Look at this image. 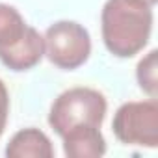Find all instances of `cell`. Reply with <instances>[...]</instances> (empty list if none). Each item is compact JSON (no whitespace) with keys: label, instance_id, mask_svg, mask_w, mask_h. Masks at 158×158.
Here are the masks:
<instances>
[{"label":"cell","instance_id":"cell-1","mask_svg":"<svg viewBox=\"0 0 158 158\" xmlns=\"http://www.w3.org/2000/svg\"><path fill=\"white\" fill-rule=\"evenodd\" d=\"M101 24L108 52L117 58H132L149 43L152 6L143 0H106Z\"/></svg>","mask_w":158,"mask_h":158},{"label":"cell","instance_id":"cell-3","mask_svg":"<svg viewBox=\"0 0 158 158\" xmlns=\"http://www.w3.org/2000/svg\"><path fill=\"white\" fill-rule=\"evenodd\" d=\"M108 102L104 95L91 88H73L54 99L48 125L61 138L74 127H101Z\"/></svg>","mask_w":158,"mask_h":158},{"label":"cell","instance_id":"cell-7","mask_svg":"<svg viewBox=\"0 0 158 158\" xmlns=\"http://www.w3.org/2000/svg\"><path fill=\"white\" fill-rule=\"evenodd\" d=\"M8 158H52L54 149L48 136L39 128H23L10 139L6 147Z\"/></svg>","mask_w":158,"mask_h":158},{"label":"cell","instance_id":"cell-10","mask_svg":"<svg viewBox=\"0 0 158 158\" xmlns=\"http://www.w3.org/2000/svg\"><path fill=\"white\" fill-rule=\"evenodd\" d=\"M143 2H147L149 6H154V4H156V0H143Z\"/></svg>","mask_w":158,"mask_h":158},{"label":"cell","instance_id":"cell-6","mask_svg":"<svg viewBox=\"0 0 158 158\" xmlns=\"http://www.w3.org/2000/svg\"><path fill=\"white\" fill-rule=\"evenodd\" d=\"M63 152L69 158H99L106 152L101 127H74L61 136Z\"/></svg>","mask_w":158,"mask_h":158},{"label":"cell","instance_id":"cell-2","mask_svg":"<svg viewBox=\"0 0 158 158\" xmlns=\"http://www.w3.org/2000/svg\"><path fill=\"white\" fill-rule=\"evenodd\" d=\"M45 56V39L10 4H0V61L15 73L34 69Z\"/></svg>","mask_w":158,"mask_h":158},{"label":"cell","instance_id":"cell-4","mask_svg":"<svg viewBox=\"0 0 158 158\" xmlns=\"http://www.w3.org/2000/svg\"><path fill=\"white\" fill-rule=\"evenodd\" d=\"M45 54L63 71L82 67L91 54L89 32L74 21H58L45 32Z\"/></svg>","mask_w":158,"mask_h":158},{"label":"cell","instance_id":"cell-5","mask_svg":"<svg viewBox=\"0 0 158 158\" xmlns=\"http://www.w3.org/2000/svg\"><path fill=\"white\" fill-rule=\"evenodd\" d=\"M115 138L125 145L158 147V102L156 99L125 102L117 108L112 123Z\"/></svg>","mask_w":158,"mask_h":158},{"label":"cell","instance_id":"cell-8","mask_svg":"<svg viewBox=\"0 0 158 158\" xmlns=\"http://www.w3.org/2000/svg\"><path fill=\"white\" fill-rule=\"evenodd\" d=\"M158 50H151L139 63L136 69V76H138V84L139 88L151 95V99H156V89H158Z\"/></svg>","mask_w":158,"mask_h":158},{"label":"cell","instance_id":"cell-9","mask_svg":"<svg viewBox=\"0 0 158 158\" xmlns=\"http://www.w3.org/2000/svg\"><path fill=\"white\" fill-rule=\"evenodd\" d=\"M8 115H10V93L6 89V84L0 80V136L6 130Z\"/></svg>","mask_w":158,"mask_h":158}]
</instances>
